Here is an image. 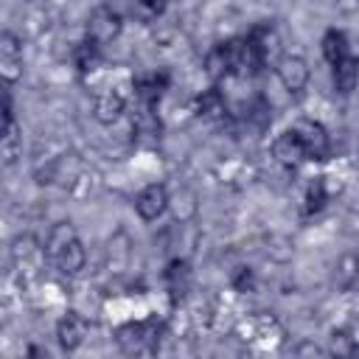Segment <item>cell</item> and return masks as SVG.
Listing matches in <instances>:
<instances>
[{
  "instance_id": "9a60e30c",
  "label": "cell",
  "mask_w": 359,
  "mask_h": 359,
  "mask_svg": "<svg viewBox=\"0 0 359 359\" xmlns=\"http://www.w3.org/2000/svg\"><path fill=\"white\" fill-rule=\"evenodd\" d=\"M334 87L342 95L353 93V87H356V59L353 56H345L334 65Z\"/></svg>"
},
{
  "instance_id": "e0dca14e",
  "label": "cell",
  "mask_w": 359,
  "mask_h": 359,
  "mask_svg": "<svg viewBox=\"0 0 359 359\" xmlns=\"http://www.w3.org/2000/svg\"><path fill=\"white\" fill-rule=\"evenodd\" d=\"M165 280H168V286H171L174 294H182V292L188 289V283H191V269H188V264H185V261H171L168 269H165Z\"/></svg>"
},
{
  "instance_id": "7c38bea8",
  "label": "cell",
  "mask_w": 359,
  "mask_h": 359,
  "mask_svg": "<svg viewBox=\"0 0 359 359\" xmlns=\"http://www.w3.org/2000/svg\"><path fill=\"white\" fill-rule=\"evenodd\" d=\"M227 112V104L222 98L219 90H205L199 98H196V115L205 118V121H222Z\"/></svg>"
},
{
  "instance_id": "5bb4252c",
  "label": "cell",
  "mask_w": 359,
  "mask_h": 359,
  "mask_svg": "<svg viewBox=\"0 0 359 359\" xmlns=\"http://www.w3.org/2000/svg\"><path fill=\"white\" fill-rule=\"evenodd\" d=\"M323 56H325V62H328L331 67H334L339 59L351 56V53H348V36H345L342 31H337V28L325 31V36H323Z\"/></svg>"
},
{
  "instance_id": "603a6c76",
  "label": "cell",
  "mask_w": 359,
  "mask_h": 359,
  "mask_svg": "<svg viewBox=\"0 0 359 359\" xmlns=\"http://www.w3.org/2000/svg\"><path fill=\"white\" fill-rule=\"evenodd\" d=\"M233 286L241 289V292H247V289L252 286V275H250V269H241V272L233 278Z\"/></svg>"
},
{
  "instance_id": "30bf717a",
  "label": "cell",
  "mask_w": 359,
  "mask_h": 359,
  "mask_svg": "<svg viewBox=\"0 0 359 359\" xmlns=\"http://www.w3.org/2000/svg\"><path fill=\"white\" fill-rule=\"evenodd\" d=\"M165 87H168V73H149V76H137L135 79V95L146 107H154Z\"/></svg>"
},
{
  "instance_id": "8fae6325",
  "label": "cell",
  "mask_w": 359,
  "mask_h": 359,
  "mask_svg": "<svg viewBox=\"0 0 359 359\" xmlns=\"http://www.w3.org/2000/svg\"><path fill=\"white\" fill-rule=\"evenodd\" d=\"M123 107H126V98H123L118 90H104V93L95 95V107H93V112H95V118H98L101 123H112V121L121 118Z\"/></svg>"
},
{
  "instance_id": "7402d4cb",
  "label": "cell",
  "mask_w": 359,
  "mask_h": 359,
  "mask_svg": "<svg viewBox=\"0 0 359 359\" xmlns=\"http://www.w3.org/2000/svg\"><path fill=\"white\" fill-rule=\"evenodd\" d=\"M14 121H11V98H8V93H0V135L11 126Z\"/></svg>"
},
{
  "instance_id": "9c48e42d",
  "label": "cell",
  "mask_w": 359,
  "mask_h": 359,
  "mask_svg": "<svg viewBox=\"0 0 359 359\" xmlns=\"http://www.w3.org/2000/svg\"><path fill=\"white\" fill-rule=\"evenodd\" d=\"M205 73L210 79H224L233 76V53H230V42H219L208 50L205 56Z\"/></svg>"
},
{
  "instance_id": "d6986e66",
  "label": "cell",
  "mask_w": 359,
  "mask_h": 359,
  "mask_svg": "<svg viewBox=\"0 0 359 359\" xmlns=\"http://www.w3.org/2000/svg\"><path fill=\"white\" fill-rule=\"evenodd\" d=\"M17 154H20V129H17V123H11L0 135V160L3 163H14Z\"/></svg>"
},
{
  "instance_id": "ffe728a7",
  "label": "cell",
  "mask_w": 359,
  "mask_h": 359,
  "mask_svg": "<svg viewBox=\"0 0 359 359\" xmlns=\"http://www.w3.org/2000/svg\"><path fill=\"white\" fill-rule=\"evenodd\" d=\"M132 126H135V132H137V135L151 137V140L160 135V121H157V115L151 112V107H146V104H143V109L137 112V118H135V123H132Z\"/></svg>"
},
{
  "instance_id": "44dd1931",
  "label": "cell",
  "mask_w": 359,
  "mask_h": 359,
  "mask_svg": "<svg viewBox=\"0 0 359 359\" xmlns=\"http://www.w3.org/2000/svg\"><path fill=\"white\" fill-rule=\"evenodd\" d=\"M165 3H168V0H135L137 11H140L143 17H157V14H163Z\"/></svg>"
},
{
  "instance_id": "7a4b0ae2",
  "label": "cell",
  "mask_w": 359,
  "mask_h": 359,
  "mask_svg": "<svg viewBox=\"0 0 359 359\" xmlns=\"http://www.w3.org/2000/svg\"><path fill=\"white\" fill-rule=\"evenodd\" d=\"M289 132L294 135L300 151H303V160H325L328 151H331V143H328V132L323 123L317 121H309V118H300L289 126Z\"/></svg>"
},
{
  "instance_id": "8992f818",
  "label": "cell",
  "mask_w": 359,
  "mask_h": 359,
  "mask_svg": "<svg viewBox=\"0 0 359 359\" xmlns=\"http://www.w3.org/2000/svg\"><path fill=\"white\" fill-rule=\"evenodd\" d=\"M165 205H168V191H165V185H160V182L146 185V188L137 194V199H135V210H137V216L146 219V222L160 219L163 210H165Z\"/></svg>"
},
{
  "instance_id": "ba28073f",
  "label": "cell",
  "mask_w": 359,
  "mask_h": 359,
  "mask_svg": "<svg viewBox=\"0 0 359 359\" xmlns=\"http://www.w3.org/2000/svg\"><path fill=\"white\" fill-rule=\"evenodd\" d=\"M56 337H59V345L65 351H76L84 342V337H87V320L79 317V314H73V311L65 314L59 320V325H56Z\"/></svg>"
},
{
  "instance_id": "2e32d148",
  "label": "cell",
  "mask_w": 359,
  "mask_h": 359,
  "mask_svg": "<svg viewBox=\"0 0 359 359\" xmlns=\"http://www.w3.org/2000/svg\"><path fill=\"white\" fill-rule=\"evenodd\" d=\"M325 199H328V194H325V182H323V180H314V182L306 188V196H303V213H306V216L320 213V210L325 208Z\"/></svg>"
},
{
  "instance_id": "4fadbf2b",
  "label": "cell",
  "mask_w": 359,
  "mask_h": 359,
  "mask_svg": "<svg viewBox=\"0 0 359 359\" xmlns=\"http://www.w3.org/2000/svg\"><path fill=\"white\" fill-rule=\"evenodd\" d=\"M272 151H275V157H278L283 165H297V163H303V151H300V146H297V140H294V135H292L289 129L275 137Z\"/></svg>"
},
{
  "instance_id": "ac0fdd59",
  "label": "cell",
  "mask_w": 359,
  "mask_h": 359,
  "mask_svg": "<svg viewBox=\"0 0 359 359\" xmlns=\"http://www.w3.org/2000/svg\"><path fill=\"white\" fill-rule=\"evenodd\" d=\"M73 59H76L79 73L93 70V67H95V62H98V45H95V42H90V39L79 42V45H76V50H73Z\"/></svg>"
},
{
  "instance_id": "6da1fadb",
  "label": "cell",
  "mask_w": 359,
  "mask_h": 359,
  "mask_svg": "<svg viewBox=\"0 0 359 359\" xmlns=\"http://www.w3.org/2000/svg\"><path fill=\"white\" fill-rule=\"evenodd\" d=\"M45 255L56 264L59 272L65 275H76L81 266H84V247L73 230V224L67 222H59L50 236H48V244H45Z\"/></svg>"
},
{
  "instance_id": "277c9868",
  "label": "cell",
  "mask_w": 359,
  "mask_h": 359,
  "mask_svg": "<svg viewBox=\"0 0 359 359\" xmlns=\"http://www.w3.org/2000/svg\"><path fill=\"white\" fill-rule=\"evenodd\" d=\"M121 28H123L121 14L109 6H98L87 20V39L95 45H107L121 34Z\"/></svg>"
},
{
  "instance_id": "52a82bcc",
  "label": "cell",
  "mask_w": 359,
  "mask_h": 359,
  "mask_svg": "<svg viewBox=\"0 0 359 359\" xmlns=\"http://www.w3.org/2000/svg\"><path fill=\"white\" fill-rule=\"evenodd\" d=\"M275 70H278L280 84H283L289 93H300V90L309 84V65H306L303 56H294V53L280 56V62H278Z\"/></svg>"
},
{
  "instance_id": "3957f363",
  "label": "cell",
  "mask_w": 359,
  "mask_h": 359,
  "mask_svg": "<svg viewBox=\"0 0 359 359\" xmlns=\"http://www.w3.org/2000/svg\"><path fill=\"white\" fill-rule=\"evenodd\" d=\"M160 334V325L154 320H146V323H129L118 331V345L129 353H140V351H151L157 348V337Z\"/></svg>"
},
{
  "instance_id": "5b68a950",
  "label": "cell",
  "mask_w": 359,
  "mask_h": 359,
  "mask_svg": "<svg viewBox=\"0 0 359 359\" xmlns=\"http://www.w3.org/2000/svg\"><path fill=\"white\" fill-rule=\"evenodd\" d=\"M22 76V45L11 31H0V81L14 84Z\"/></svg>"
}]
</instances>
